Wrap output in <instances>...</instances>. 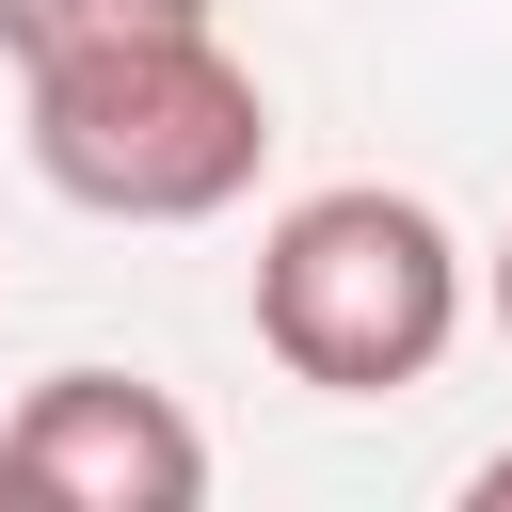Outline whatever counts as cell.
<instances>
[{
    "label": "cell",
    "instance_id": "5b68a950",
    "mask_svg": "<svg viewBox=\"0 0 512 512\" xmlns=\"http://www.w3.org/2000/svg\"><path fill=\"white\" fill-rule=\"evenodd\" d=\"M464 496H480V512H512V448H480V464H464Z\"/></svg>",
    "mask_w": 512,
    "mask_h": 512
},
{
    "label": "cell",
    "instance_id": "277c9868",
    "mask_svg": "<svg viewBox=\"0 0 512 512\" xmlns=\"http://www.w3.org/2000/svg\"><path fill=\"white\" fill-rule=\"evenodd\" d=\"M176 16H224V0H0V64L96 48V32H176Z\"/></svg>",
    "mask_w": 512,
    "mask_h": 512
},
{
    "label": "cell",
    "instance_id": "6da1fadb",
    "mask_svg": "<svg viewBox=\"0 0 512 512\" xmlns=\"http://www.w3.org/2000/svg\"><path fill=\"white\" fill-rule=\"evenodd\" d=\"M16 144L96 224H208L256 192L272 96L224 48V16H176V32H96V48L16 64Z\"/></svg>",
    "mask_w": 512,
    "mask_h": 512
},
{
    "label": "cell",
    "instance_id": "8992f818",
    "mask_svg": "<svg viewBox=\"0 0 512 512\" xmlns=\"http://www.w3.org/2000/svg\"><path fill=\"white\" fill-rule=\"evenodd\" d=\"M480 304H496V336H512V240H496V256H480Z\"/></svg>",
    "mask_w": 512,
    "mask_h": 512
},
{
    "label": "cell",
    "instance_id": "3957f363",
    "mask_svg": "<svg viewBox=\"0 0 512 512\" xmlns=\"http://www.w3.org/2000/svg\"><path fill=\"white\" fill-rule=\"evenodd\" d=\"M0 496H48V512H192L208 496V432L144 368H48L0 416Z\"/></svg>",
    "mask_w": 512,
    "mask_h": 512
},
{
    "label": "cell",
    "instance_id": "7a4b0ae2",
    "mask_svg": "<svg viewBox=\"0 0 512 512\" xmlns=\"http://www.w3.org/2000/svg\"><path fill=\"white\" fill-rule=\"evenodd\" d=\"M464 336V240L384 192V176H336V192H288L272 240H256V352L320 400H384V384H432Z\"/></svg>",
    "mask_w": 512,
    "mask_h": 512
}]
</instances>
